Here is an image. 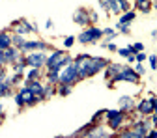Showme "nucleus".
<instances>
[{"label": "nucleus", "instance_id": "obj_4", "mask_svg": "<svg viewBox=\"0 0 157 138\" xmlns=\"http://www.w3.org/2000/svg\"><path fill=\"white\" fill-rule=\"evenodd\" d=\"M112 78H114L116 82H122V80H127V82H139V73L133 71V69H129V67H125L124 71H120L118 75H114Z\"/></svg>", "mask_w": 157, "mask_h": 138}, {"label": "nucleus", "instance_id": "obj_10", "mask_svg": "<svg viewBox=\"0 0 157 138\" xmlns=\"http://www.w3.org/2000/svg\"><path fill=\"white\" fill-rule=\"evenodd\" d=\"M26 86L32 90V93H34V95H39V99H43V95H41V93H43V86L39 84L37 80H28V84H26Z\"/></svg>", "mask_w": 157, "mask_h": 138}, {"label": "nucleus", "instance_id": "obj_1", "mask_svg": "<svg viewBox=\"0 0 157 138\" xmlns=\"http://www.w3.org/2000/svg\"><path fill=\"white\" fill-rule=\"evenodd\" d=\"M77 78H78V69H77V64L71 62L60 71V75H58V82L60 84H73Z\"/></svg>", "mask_w": 157, "mask_h": 138}, {"label": "nucleus", "instance_id": "obj_6", "mask_svg": "<svg viewBox=\"0 0 157 138\" xmlns=\"http://www.w3.org/2000/svg\"><path fill=\"white\" fill-rule=\"evenodd\" d=\"M153 101H155V97H150V99H144L139 103V112L140 114H151L153 112Z\"/></svg>", "mask_w": 157, "mask_h": 138}, {"label": "nucleus", "instance_id": "obj_23", "mask_svg": "<svg viewBox=\"0 0 157 138\" xmlns=\"http://www.w3.org/2000/svg\"><path fill=\"white\" fill-rule=\"evenodd\" d=\"M90 136H107V131H103V129H97V131H92V132H88Z\"/></svg>", "mask_w": 157, "mask_h": 138}, {"label": "nucleus", "instance_id": "obj_27", "mask_svg": "<svg viewBox=\"0 0 157 138\" xmlns=\"http://www.w3.org/2000/svg\"><path fill=\"white\" fill-rule=\"evenodd\" d=\"M135 58H136V62H144V60H146V54H144V52H136Z\"/></svg>", "mask_w": 157, "mask_h": 138}, {"label": "nucleus", "instance_id": "obj_17", "mask_svg": "<svg viewBox=\"0 0 157 138\" xmlns=\"http://www.w3.org/2000/svg\"><path fill=\"white\" fill-rule=\"evenodd\" d=\"M39 76V67H32L28 73H26V78L28 80H34V78H37Z\"/></svg>", "mask_w": 157, "mask_h": 138}, {"label": "nucleus", "instance_id": "obj_12", "mask_svg": "<svg viewBox=\"0 0 157 138\" xmlns=\"http://www.w3.org/2000/svg\"><path fill=\"white\" fill-rule=\"evenodd\" d=\"M15 28H17V34H26V32L34 30V26L28 24L26 21H21V24H15Z\"/></svg>", "mask_w": 157, "mask_h": 138}, {"label": "nucleus", "instance_id": "obj_33", "mask_svg": "<svg viewBox=\"0 0 157 138\" xmlns=\"http://www.w3.org/2000/svg\"><path fill=\"white\" fill-rule=\"evenodd\" d=\"M144 2H148V0H139V4H144Z\"/></svg>", "mask_w": 157, "mask_h": 138}, {"label": "nucleus", "instance_id": "obj_24", "mask_svg": "<svg viewBox=\"0 0 157 138\" xmlns=\"http://www.w3.org/2000/svg\"><path fill=\"white\" fill-rule=\"evenodd\" d=\"M15 103H17L19 106H23V105H26V103H25V97H23L21 93H17V95H15Z\"/></svg>", "mask_w": 157, "mask_h": 138}, {"label": "nucleus", "instance_id": "obj_32", "mask_svg": "<svg viewBox=\"0 0 157 138\" xmlns=\"http://www.w3.org/2000/svg\"><path fill=\"white\" fill-rule=\"evenodd\" d=\"M150 136H157V131H151V132H148Z\"/></svg>", "mask_w": 157, "mask_h": 138}, {"label": "nucleus", "instance_id": "obj_26", "mask_svg": "<svg viewBox=\"0 0 157 138\" xmlns=\"http://www.w3.org/2000/svg\"><path fill=\"white\" fill-rule=\"evenodd\" d=\"M73 43H75V37H71V35H69V37H66V39H64V45H66V47H71V45H73Z\"/></svg>", "mask_w": 157, "mask_h": 138}, {"label": "nucleus", "instance_id": "obj_18", "mask_svg": "<svg viewBox=\"0 0 157 138\" xmlns=\"http://www.w3.org/2000/svg\"><path fill=\"white\" fill-rule=\"evenodd\" d=\"M58 93L60 95H69L71 93V84H62L60 88H58Z\"/></svg>", "mask_w": 157, "mask_h": 138}, {"label": "nucleus", "instance_id": "obj_9", "mask_svg": "<svg viewBox=\"0 0 157 138\" xmlns=\"http://www.w3.org/2000/svg\"><path fill=\"white\" fill-rule=\"evenodd\" d=\"M73 19H75V23H78V24H86V23H90V15L86 13V11H82V9H78V11H75V15H73Z\"/></svg>", "mask_w": 157, "mask_h": 138}, {"label": "nucleus", "instance_id": "obj_30", "mask_svg": "<svg viewBox=\"0 0 157 138\" xmlns=\"http://www.w3.org/2000/svg\"><path fill=\"white\" fill-rule=\"evenodd\" d=\"M151 121H153V125H157V114H153V117H151Z\"/></svg>", "mask_w": 157, "mask_h": 138}, {"label": "nucleus", "instance_id": "obj_7", "mask_svg": "<svg viewBox=\"0 0 157 138\" xmlns=\"http://www.w3.org/2000/svg\"><path fill=\"white\" fill-rule=\"evenodd\" d=\"M21 49H25V50H45L47 43H43V41H25V45Z\"/></svg>", "mask_w": 157, "mask_h": 138}, {"label": "nucleus", "instance_id": "obj_21", "mask_svg": "<svg viewBox=\"0 0 157 138\" xmlns=\"http://www.w3.org/2000/svg\"><path fill=\"white\" fill-rule=\"evenodd\" d=\"M58 75H60L58 71H49V82H51V84L58 82Z\"/></svg>", "mask_w": 157, "mask_h": 138}, {"label": "nucleus", "instance_id": "obj_14", "mask_svg": "<svg viewBox=\"0 0 157 138\" xmlns=\"http://www.w3.org/2000/svg\"><path fill=\"white\" fill-rule=\"evenodd\" d=\"M133 19H135V11H127V13L120 19V21H118V24H129Z\"/></svg>", "mask_w": 157, "mask_h": 138}, {"label": "nucleus", "instance_id": "obj_13", "mask_svg": "<svg viewBox=\"0 0 157 138\" xmlns=\"http://www.w3.org/2000/svg\"><path fill=\"white\" fill-rule=\"evenodd\" d=\"M11 45V35L8 34H0V50H4Z\"/></svg>", "mask_w": 157, "mask_h": 138}, {"label": "nucleus", "instance_id": "obj_22", "mask_svg": "<svg viewBox=\"0 0 157 138\" xmlns=\"http://www.w3.org/2000/svg\"><path fill=\"white\" fill-rule=\"evenodd\" d=\"M131 49H133V54H136V52H142L144 50V45L142 43H135V45H131Z\"/></svg>", "mask_w": 157, "mask_h": 138}, {"label": "nucleus", "instance_id": "obj_16", "mask_svg": "<svg viewBox=\"0 0 157 138\" xmlns=\"http://www.w3.org/2000/svg\"><path fill=\"white\" fill-rule=\"evenodd\" d=\"M120 105H122V110H127V108L133 106V101L129 99V97H122V99H120Z\"/></svg>", "mask_w": 157, "mask_h": 138}, {"label": "nucleus", "instance_id": "obj_31", "mask_svg": "<svg viewBox=\"0 0 157 138\" xmlns=\"http://www.w3.org/2000/svg\"><path fill=\"white\" fill-rule=\"evenodd\" d=\"M153 112H155V114H157V99H155V101H153Z\"/></svg>", "mask_w": 157, "mask_h": 138}, {"label": "nucleus", "instance_id": "obj_3", "mask_svg": "<svg viewBox=\"0 0 157 138\" xmlns=\"http://www.w3.org/2000/svg\"><path fill=\"white\" fill-rule=\"evenodd\" d=\"M103 67H107V60H105V58H90L88 67H86V76H92L95 73H99Z\"/></svg>", "mask_w": 157, "mask_h": 138}, {"label": "nucleus", "instance_id": "obj_2", "mask_svg": "<svg viewBox=\"0 0 157 138\" xmlns=\"http://www.w3.org/2000/svg\"><path fill=\"white\" fill-rule=\"evenodd\" d=\"M101 35H103V30H99V28H88L86 32H82L81 35H78V41H81V43H95Z\"/></svg>", "mask_w": 157, "mask_h": 138}, {"label": "nucleus", "instance_id": "obj_20", "mask_svg": "<svg viewBox=\"0 0 157 138\" xmlns=\"http://www.w3.org/2000/svg\"><path fill=\"white\" fill-rule=\"evenodd\" d=\"M118 54H120V56H124V58H127L129 54H133V49H131V47H125V49H118Z\"/></svg>", "mask_w": 157, "mask_h": 138}, {"label": "nucleus", "instance_id": "obj_25", "mask_svg": "<svg viewBox=\"0 0 157 138\" xmlns=\"http://www.w3.org/2000/svg\"><path fill=\"white\" fill-rule=\"evenodd\" d=\"M148 60H150V65H151V69H157V54H155V56H150Z\"/></svg>", "mask_w": 157, "mask_h": 138}, {"label": "nucleus", "instance_id": "obj_5", "mask_svg": "<svg viewBox=\"0 0 157 138\" xmlns=\"http://www.w3.org/2000/svg\"><path fill=\"white\" fill-rule=\"evenodd\" d=\"M25 62H26V65H32V67H41L43 64H47V58L43 52H37V54L34 52V54H28L25 58Z\"/></svg>", "mask_w": 157, "mask_h": 138}, {"label": "nucleus", "instance_id": "obj_15", "mask_svg": "<svg viewBox=\"0 0 157 138\" xmlns=\"http://www.w3.org/2000/svg\"><path fill=\"white\" fill-rule=\"evenodd\" d=\"M11 43H13V45H17V47H23V45H25L23 34H15V35H11Z\"/></svg>", "mask_w": 157, "mask_h": 138}, {"label": "nucleus", "instance_id": "obj_8", "mask_svg": "<svg viewBox=\"0 0 157 138\" xmlns=\"http://www.w3.org/2000/svg\"><path fill=\"white\" fill-rule=\"evenodd\" d=\"M124 123V110H120L118 114H114L110 120H109V125H110V129H118Z\"/></svg>", "mask_w": 157, "mask_h": 138}, {"label": "nucleus", "instance_id": "obj_19", "mask_svg": "<svg viewBox=\"0 0 157 138\" xmlns=\"http://www.w3.org/2000/svg\"><path fill=\"white\" fill-rule=\"evenodd\" d=\"M52 93H54V88H52V86H51V82H49V86H45V88H43V93H41V95H43V99H47V97H51Z\"/></svg>", "mask_w": 157, "mask_h": 138}, {"label": "nucleus", "instance_id": "obj_29", "mask_svg": "<svg viewBox=\"0 0 157 138\" xmlns=\"http://www.w3.org/2000/svg\"><path fill=\"white\" fill-rule=\"evenodd\" d=\"M136 73H139V75H142V73H144V67L140 65V62H139V64H136Z\"/></svg>", "mask_w": 157, "mask_h": 138}, {"label": "nucleus", "instance_id": "obj_28", "mask_svg": "<svg viewBox=\"0 0 157 138\" xmlns=\"http://www.w3.org/2000/svg\"><path fill=\"white\" fill-rule=\"evenodd\" d=\"M118 112H120V110H109V112H107V120H110V117H112L114 114H118Z\"/></svg>", "mask_w": 157, "mask_h": 138}, {"label": "nucleus", "instance_id": "obj_11", "mask_svg": "<svg viewBox=\"0 0 157 138\" xmlns=\"http://www.w3.org/2000/svg\"><path fill=\"white\" fill-rule=\"evenodd\" d=\"M19 60V50L17 49H4V62H15Z\"/></svg>", "mask_w": 157, "mask_h": 138}]
</instances>
